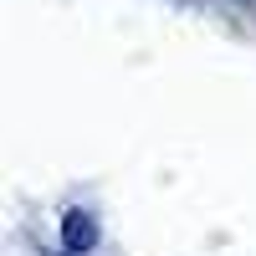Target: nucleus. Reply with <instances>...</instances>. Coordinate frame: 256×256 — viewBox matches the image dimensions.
I'll return each instance as SVG.
<instances>
[{
  "label": "nucleus",
  "instance_id": "obj_1",
  "mask_svg": "<svg viewBox=\"0 0 256 256\" xmlns=\"http://www.w3.org/2000/svg\"><path fill=\"white\" fill-rule=\"evenodd\" d=\"M62 241H67L72 256L92 251V246H98V220L88 216V210H67V220H62Z\"/></svg>",
  "mask_w": 256,
  "mask_h": 256
}]
</instances>
